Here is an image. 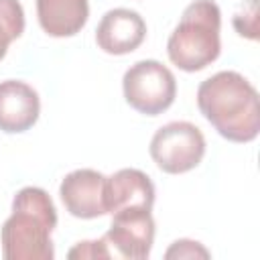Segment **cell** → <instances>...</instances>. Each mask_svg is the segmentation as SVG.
I'll return each instance as SVG.
<instances>
[{"instance_id": "8", "label": "cell", "mask_w": 260, "mask_h": 260, "mask_svg": "<svg viewBox=\"0 0 260 260\" xmlns=\"http://www.w3.org/2000/svg\"><path fill=\"white\" fill-rule=\"evenodd\" d=\"M146 37L144 18L130 8H112L108 10L98 28L95 43L104 53L110 55H126L136 51Z\"/></svg>"}, {"instance_id": "11", "label": "cell", "mask_w": 260, "mask_h": 260, "mask_svg": "<svg viewBox=\"0 0 260 260\" xmlns=\"http://www.w3.org/2000/svg\"><path fill=\"white\" fill-rule=\"evenodd\" d=\"M37 16L49 37H73L85 26L89 4L87 0H37Z\"/></svg>"}, {"instance_id": "1", "label": "cell", "mask_w": 260, "mask_h": 260, "mask_svg": "<svg viewBox=\"0 0 260 260\" xmlns=\"http://www.w3.org/2000/svg\"><path fill=\"white\" fill-rule=\"evenodd\" d=\"M197 106L225 140L252 142L260 132L258 91L238 71H219L201 81Z\"/></svg>"}, {"instance_id": "13", "label": "cell", "mask_w": 260, "mask_h": 260, "mask_svg": "<svg viewBox=\"0 0 260 260\" xmlns=\"http://www.w3.org/2000/svg\"><path fill=\"white\" fill-rule=\"evenodd\" d=\"M234 26L238 35L246 39H258V0L242 2L240 10L234 14Z\"/></svg>"}, {"instance_id": "9", "label": "cell", "mask_w": 260, "mask_h": 260, "mask_svg": "<svg viewBox=\"0 0 260 260\" xmlns=\"http://www.w3.org/2000/svg\"><path fill=\"white\" fill-rule=\"evenodd\" d=\"M104 203L106 213L122 209H152L154 185L150 177L138 169H120L112 177H106Z\"/></svg>"}, {"instance_id": "4", "label": "cell", "mask_w": 260, "mask_h": 260, "mask_svg": "<svg viewBox=\"0 0 260 260\" xmlns=\"http://www.w3.org/2000/svg\"><path fill=\"white\" fill-rule=\"evenodd\" d=\"M126 102L140 114L158 116L169 110L177 95V81L173 71L154 61L144 59L134 63L122 79Z\"/></svg>"}, {"instance_id": "10", "label": "cell", "mask_w": 260, "mask_h": 260, "mask_svg": "<svg viewBox=\"0 0 260 260\" xmlns=\"http://www.w3.org/2000/svg\"><path fill=\"white\" fill-rule=\"evenodd\" d=\"M41 100L39 93L24 81L6 79L0 81V130L6 134H18L39 120Z\"/></svg>"}, {"instance_id": "7", "label": "cell", "mask_w": 260, "mask_h": 260, "mask_svg": "<svg viewBox=\"0 0 260 260\" xmlns=\"http://www.w3.org/2000/svg\"><path fill=\"white\" fill-rule=\"evenodd\" d=\"M106 177L93 169H77L65 175L59 187L65 209L79 219H93L106 213L104 203Z\"/></svg>"}, {"instance_id": "15", "label": "cell", "mask_w": 260, "mask_h": 260, "mask_svg": "<svg viewBox=\"0 0 260 260\" xmlns=\"http://www.w3.org/2000/svg\"><path fill=\"white\" fill-rule=\"evenodd\" d=\"M167 260H181V258H209V252L195 240H177L171 244V248L165 252Z\"/></svg>"}, {"instance_id": "6", "label": "cell", "mask_w": 260, "mask_h": 260, "mask_svg": "<svg viewBox=\"0 0 260 260\" xmlns=\"http://www.w3.org/2000/svg\"><path fill=\"white\" fill-rule=\"evenodd\" d=\"M102 240L112 258H148L154 242V219L150 209H122L112 213L110 230Z\"/></svg>"}, {"instance_id": "14", "label": "cell", "mask_w": 260, "mask_h": 260, "mask_svg": "<svg viewBox=\"0 0 260 260\" xmlns=\"http://www.w3.org/2000/svg\"><path fill=\"white\" fill-rule=\"evenodd\" d=\"M67 258H71V260H87V258L108 260V258H112V256H110V250H108L106 242L100 238V240L77 242V244L67 252Z\"/></svg>"}, {"instance_id": "5", "label": "cell", "mask_w": 260, "mask_h": 260, "mask_svg": "<svg viewBox=\"0 0 260 260\" xmlns=\"http://www.w3.org/2000/svg\"><path fill=\"white\" fill-rule=\"evenodd\" d=\"M205 154L203 132L185 120L160 126L150 140V156L162 173L181 175L195 169Z\"/></svg>"}, {"instance_id": "2", "label": "cell", "mask_w": 260, "mask_h": 260, "mask_svg": "<svg viewBox=\"0 0 260 260\" xmlns=\"http://www.w3.org/2000/svg\"><path fill=\"white\" fill-rule=\"evenodd\" d=\"M57 225V209L41 187H24L12 199V213L4 221L0 240L6 260H53L51 234Z\"/></svg>"}, {"instance_id": "12", "label": "cell", "mask_w": 260, "mask_h": 260, "mask_svg": "<svg viewBox=\"0 0 260 260\" xmlns=\"http://www.w3.org/2000/svg\"><path fill=\"white\" fill-rule=\"evenodd\" d=\"M24 30V10L18 0H0V59H4L12 41Z\"/></svg>"}, {"instance_id": "3", "label": "cell", "mask_w": 260, "mask_h": 260, "mask_svg": "<svg viewBox=\"0 0 260 260\" xmlns=\"http://www.w3.org/2000/svg\"><path fill=\"white\" fill-rule=\"evenodd\" d=\"M221 12L213 0L191 2L169 37L167 53L173 65L195 73L211 65L221 51Z\"/></svg>"}]
</instances>
